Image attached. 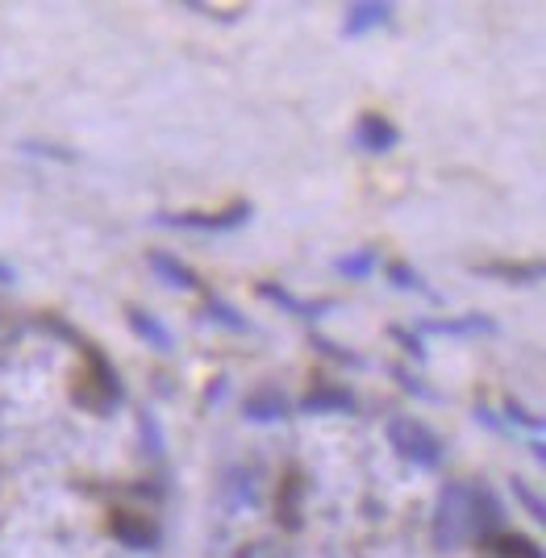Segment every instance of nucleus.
Listing matches in <instances>:
<instances>
[{"instance_id": "obj_1", "label": "nucleus", "mask_w": 546, "mask_h": 558, "mask_svg": "<svg viewBox=\"0 0 546 558\" xmlns=\"http://www.w3.org/2000/svg\"><path fill=\"white\" fill-rule=\"evenodd\" d=\"M388 442L401 454L404 463H413L417 471H438L442 466V442L438 434L422 425L417 417H392L388 421Z\"/></svg>"}, {"instance_id": "obj_2", "label": "nucleus", "mask_w": 546, "mask_h": 558, "mask_svg": "<svg viewBox=\"0 0 546 558\" xmlns=\"http://www.w3.org/2000/svg\"><path fill=\"white\" fill-rule=\"evenodd\" d=\"M463 537H472V509H468V484H447L434 509V546L451 550Z\"/></svg>"}, {"instance_id": "obj_3", "label": "nucleus", "mask_w": 546, "mask_h": 558, "mask_svg": "<svg viewBox=\"0 0 546 558\" xmlns=\"http://www.w3.org/2000/svg\"><path fill=\"white\" fill-rule=\"evenodd\" d=\"M251 217H255V209H251L246 201H234L230 209H221V213H155L150 221H155V226H167V230L226 233V230H238V226H246Z\"/></svg>"}, {"instance_id": "obj_4", "label": "nucleus", "mask_w": 546, "mask_h": 558, "mask_svg": "<svg viewBox=\"0 0 546 558\" xmlns=\"http://www.w3.org/2000/svg\"><path fill=\"white\" fill-rule=\"evenodd\" d=\"M84 354H88V375L80 379L84 388H75V400H80L84 409L105 413V409H113V404L121 400V379H118V372L109 367L105 354H96L93 347H84Z\"/></svg>"}, {"instance_id": "obj_5", "label": "nucleus", "mask_w": 546, "mask_h": 558, "mask_svg": "<svg viewBox=\"0 0 546 558\" xmlns=\"http://www.w3.org/2000/svg\"><path fill=\"white\" fill-rule=\"evenodd\" d=\"M401 142V130L380 113H363L355 125V146L359 150H367V155H388L392 146Z\"/></svg>"}, {"instance_id": "obj_6", "label": "nucleus", "mask_w": 546, "mask_h": 558, "mask_svg": "<svg viewBox=\"0 0 546 558\" xmlns=\"http://www.w3.org/2000/svg\"><path fill=\"white\" fill-rule=\"evenodd\" d=\"M301 413L305 417H326V413H355V396L338 384H313L310 392L301 396Z\"/></svg>"}, {"instance_id": "obj_7", "label": "nucleus", "mask_w": 546, "mask_h": 558, "mask_svg": "<svg viewBox=\"0 0 546 558\" xmlns=\"http://www.w3.org/2000/svg\"><path fill=\"white\" fill-rule=\"evenodd\" d=\"M109 534L118 537L121 546H130V550H155V525L146 521V517H134V512H113L109 517Z\"/></svg>"}, {"instance_id": "obj_8", "label": "nucleus", "mask_w": 546, "mask_h": 558, "mask_svg": "<svg viewBox=\"0 0 546 558\" xmlns=\"http://www.w3.org/2000/svg\"><path fill=\"white\" fill-rule=\"evenodd\" d=\"M242 413L255 425H276V421L288 417V396L280 388H259V392H251L242 400Z\"/></svg>"}, {"instance_id": "obj_9", "label": "nucleus", "mask_w": 546, "mask_h": 558, "mask_svg": "<svg viewBox=\"0 0 546 558\" xmlns=\"http://www.w3.org/2000/svg\"><path fill=\"white\" fill-rule=\"evenodd\" d=\"M388 17H392V4H384V0L351 4V9H347V22H342V34H347V38H363V34L380 29Z\"/></svg>"}, {"instance_id": "obj_10", "label": "nucleus", "mask_w": 546, "mask_h": 558, "mask_svg": "<svg viewBox=\"0 0 546 558\" xmlns=\"http://www.w3.org/2000/svg\"><path fill=\"white\" fill-rule=\"evenodd\" d=\"M150 271L163 279L167 288H184V292H196L201 288V279L192 271L184 258L167 255V251H150Z\"/></svg>"}, {"instance_id": "obj_11", "label": "nucleus", "mask_w": 546, "mask_h": 558, "mask_svg": "<svg viewBox=\"0 0 546 558\" xmlns=\"http://www.w3.org/2000/svg\"><path fill=\"white\" fill-rule=\"evenodd\" d=\"M259 296L263 301H271L276 308H284L292 317H301V322H317L321 313H330L333 304H313V301H301V296H292L284 288H276V283H259Z\"/></svg>"}, {"instance_id": "obj_12", "label": "nucleus", "mask_w": 546, "mask_h": 558, "mask_svg": "<svg viewBox=\"0 0 546 558\" xmlns=\"http://www.w3.org/2000/svg\"><path fill=\"white\" fill-rule=\"evenodd\" d=\"M484 550H488V555H497V558H543L538 542H530L525 534H509V530L484 537Z\"/></svg>"}, {"instance_id": "obj_13", "label": "nucleus", "mask_w": 546, "mask_h": 558, "mask_svg": "<svg viewBox=\"0 0 546 558\" xmlns=\"http://www.w3.org/2000/svg\"><path fill=\"white\" fill-rule=\"evenodd\" d=\"M422 333H447V338H468V333H497V322L480 317V313H468V317H451V322H422Z\"/></svg>"}, {"instance_id": "obj_14", "label": "nucleus", "mask_w": 546, "mask_h": 558, "mask_svg": "<svg viewBox=\"0 0 546 558\" xmlns=\"http://www.w3.org/2000/svg\"><path fill=\"white\" fill-rule=\"evenodd\" d=\"M125 322H130V329L143 338V342H150L155 350H171L175 347V338H171V329L159 322V317H150V313H143V308H130L125 313Z\"/></svg>"}, {"instance_id": "obj_15", "label": "nucleus", "mask_w": 546, "mask_h": 558, "mask_svg": "<svg viewBox=\"0 0 546 558\" xmlns=\"http://www.w3.org/2000/svg\"><path fill=\"white\" fill-rule=\"evenodd\" d=\"M472 271L475 276L509 279V283H538V279H543V267H538V263H480Z\"/></svg>"}, {"instance_id": "obj_16", "label": "nucleus", "mask_w": 546, "mask_h": 558, "mask_svg": "<svg viewBox=\"0 0 546 558\" xmlns=\"http://www.w3.org/2000/svg\"><path fill=\"white\" fill-rule=\"evenodd\" d=\"M333 271L347 279H367L376 271V251H359V255H347L333 263Z\"/></svg>"}, {"instance_id": "obj_17", "label": "nucleus", "mask_w": 546, "mask_h": 558, "mask_svg": "<svg viewBox=\"0 0 546 558\" xmlns=\"http://www.w3.org/2000/svg\"><path fill=\"white\" fill-rule=\"evenodd\" d=\"M209 313H214L217 326L234 329V333H251V322L238 313L234 304H226V301H217V296H209Z\"/></svg>"}, {"instance_id": "obj_18", "label": "nucleus", "mask_w": 546, "mask_h": 558, "mask_svg": "<svg viewBox=\"0 0 546 558\" xmlns=\"http://www.w3.org/2000/svg\"><path fill=\"white\" fill-rule=\"evenodd\" d=\"M384 271H388V279H392V283H397L401 292H426V279L417 276V271H413L409 263H388Z\"/></svg>"}, {"instance_id": "obj_19", "label": "nucleus", "mask_w": 546, "mask_h": 558, "mask_svg": "<svg viewBox=\"0 0 546 558\" xmlns=\"http://www.w3.org/2000/svg\"><path fill=\"white\" fill-rule=\"evenodd\" d=\"M513 496H518V500H522V505H525V512H530V517H534V521H546L543 500H538V492L530 488V484H525V480H513Z\"/></svg>"}, {"instance_id": "obj_20", "label": "nucleus", "mask_w": 546, "mask_h": 558, "mask_svg": "<svg viewBox=\"0 0 546 558\" xmlns=\"http://www.w3.org/2000/svg\"><path fill=\"white\" fill-rule=\"evenodd\" d=\"M505 413H509V421H513V425H525V429H538V417H530V413H525V409L518 404V400H509V404H505Z\"/></svg>"}, {"instance_id": "obj_21", "label": "nucleus", "mask_w": 546, "mask_h": 558, "mask_svg": "<svg viewBox=\"0 0 546 558\" xmlns=\"http://www.w3.org/2000/svg\"><path fill=\"white\" fill-rule=\"evenodd\" d=\"M0 283H13V267L9 263H0Z\"/></svg>"}]
</instances>
